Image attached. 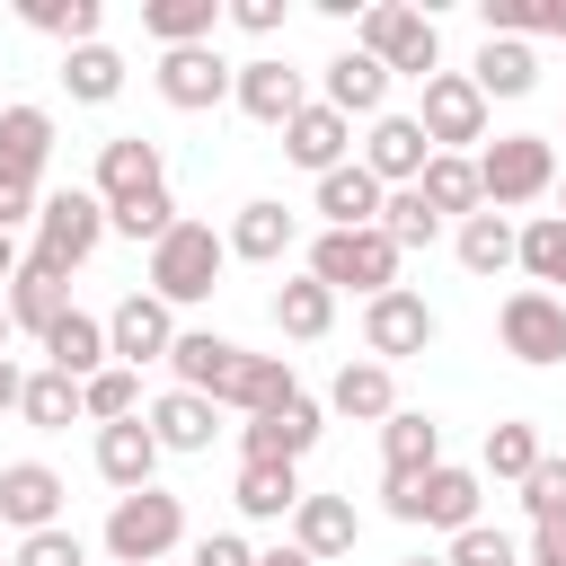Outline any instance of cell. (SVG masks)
<instances>
[{
	"instance_id": "cell-1",
	"label": "cell",
	"mask_w": 566,
	"mask_h": 566,
	"mask_svg": "<svg viewBox=\"0 0 566 566\" xmlns=\"http://www.w3.org/2000/svg\"><path fill=\"white\" fill-rule=\"evenodd\" d=\"M354 53H371L389 80H433V71H442V27H433V9L371 0L363 27H354Z\"/></svg>"
},
{
	"instance_id": "cell-2",
	"label": "cell",
	"mask_w": 566,
	"mask_h": 566,
	"mask_svg": "<svg viewBox=\"0 0 566 566\" xmlns=\"http://www.w3.org/2000/svg\"><path fill=\"white\" fill-rule=\"evenodd\" d=\"M97 239H106V203H97L88 186H62V195L35 203V248H27V265H44L53 283H71V274L97 256Z\"/></svg>"
},
{
	"instance_id": "cell-3",
	"label": "cell",
	"mask_w": 566,
	"mask_h": 566,
	"mask_svg": "<svg viewBox=\"0 0 566 566\" xmlns=\"http://www.w3.org/2000/svg\"><path fill=\"white\" fill-rule=\"evenodd\" d=\"M221 265H230L221 230H212V221H186V212H177V230H168V239L150 248V283H142V292H159L168 310H186V301H212Z\"/></svg>"
},
{
	"instance_id": "cell-4",
	"label": "cell",
	"mask_w": 566,
	"mask_h": 566,
	"mask_svg": "<svg viewBox=\"0 0 566 566\" xmlns=\"http://www.w3.org/2000/svg\"><path fill=\"white\" fill-rule=\"evenodd\" d=\"M548 186H557L548 133H495V142L478 150V195H486V212H522V203H539Z\"/></svg>"
},
{
	"instance_id": "cell-5",
	"label": "cell",
	"mask_w": 566,
	"mask_h": 566,
	"mask_svg": "<svg viewBox=\"0 0 566 566\" xmlns=\"http://www.w3.org/2000/svg\"><path fill=\"white\" fill-rule=\"evenodd\" d=\"M177 539H186V504H177L168 486L115 495V513H106V557H115V566H168Z\"/></svg>"
},
{
	"instance_id": "cell-6",
	"label": "cell",
	"mask_w": 566,
	"mask_h": 566,
	"mask_svg": "<svg viewBox=\"0 0 566 566\" xmlns=\"http://www.w3.org/2000/svg\"><path fill=\"white\" fill-rule=\"evenodd\" d=\"M310 283L380 301V292L398 283V248H389L380 230H318V239H310Z\"/></svg>"
},
{
	"instance_id": "cell-7",
	"label": "cell",
	"mask_w": 566,
	"mask_h": 566,
	"mask_svg": "<svg viewBox=\"0 0 566 566\" xmlns=\"http://www.w3.org/2000/svg\"><path fill=\"white\" fill-rule=\"evenodd\" d=\"M389 495V513L398 522H424V531H469L478 522V495H486V478L478 469H424V478H407V486H380Z\"/></svg>"
},
{
	"instance_id": "cell-8",
	"label": "cell",
	"mask_w": 566,
	"mask_h": 566,
	"mask_svg": "<svg viewBox=\"0 0 566 566\" xmlns=\"http://www.w3.org/2000/svg\"><path fill=\"white\" fill-rule=\"evenodd\" d=\"M433 336H442V318H433V301H424V292L389 283L380 301H363V354H371V363H389V371H398V363H407V354H424Z\"/></svg>"
},
{
	"instance_id": "cell-9",
	"label": "cell",
	"mask_w": 566,
	"mask_h": 566,
	"mask_svg": "<svg viewBox=\"0 0 566 566\" xmlns=\"http://www.w3.org/2000/svg\"><path fill=\"white\" fill-rule=\"evenodd\" d=\"M495 336H504V354L513 363H531V371H548V363H566V292H504V310H495Z\"/></svg>"
},
{
	"instance_id": "cell-10",
	"label": "cell",
	"mask_w": 566,
	"mask_h": 566,
	"mask_svg": "<svg viewBox=\"0 0 566 566\" xmlns=\"http://www.w3.org/2000/svg\"><path fill=\"white\" fill-rule=\"evenodd\" d=\"M318 433H327V407L292 389L283 407H265V416L239 424V460H283V469H301V460L318 451Z\"/></svg>"
},
{
	"instance_id": "cell-11",
	"label": "cell",
	"mask_w": 566,
	"mask_h": 566,
	"mask_svg": "<svg viewBox=\"0 0 566 566\" xmlns=\"http://www.w3.org/2000/svg\"><path fill=\"white\" fill-rule=\"evenodd\" d=\"M168 345H177V310L159 292H124L106 310V363L142 371V363H168Z\"/></svg>"
},
{
	"instance_id": "cell-12",
	"label": "cell",
	"mask_w": 566,
	"mask_h": 566,
	"mask_svg": "<svg viewBox=\"0 0 566 566\" xmlns=\"http://www.w3.org/2000/svg\"><path fill=\"white\" fill-rule=\"evenodd\" d=\"M416 124H424V142H433V150H469V142H486V97L469 88V71H433V80H424Z\"/></svg>"
},
{
	"instance_id": "cell-13",
	"label": "cell",
	"mask_w": 566,
	"mask_h": 566,
	"mask_svg": "<svg viewBox=\"0 0 566 566\" xmlns=\"http://www.w3.org/2000/svg\"><path fill=\"white\" fill-rule=\"evenodd\" d=\"M230 97H239V115H248V124H265V133H283V124L310 106L301 71H292V62H274V53L239 62V71H230Z\"/></svg>"
},
{
	"instance_id": "cell-14",
	"label": "cell",
	"mask_w": 566,
	"mask_h": 566,
	"mask_svg": "<svg viewBox=\"0 0 566 566\" xmlns=\"http://www.w3.org/2000/svg\"><path fill=\"white\" fill-rule=\"evenodd\" d=\"M168 186V159H159V142H142V133H115V142H97V203L115 212V203H142V195H159Z\"/></svg>"
},
{
	"instance_id": "cell-15",
	"label": "cell",
	"mask_w": 566,
	"mask_h": 566,
	"mask_svg": "<svg viewBox=\"0 0 566 566\" xmlns=\"http://www.w3.org/2000/svg\"><path fill=\"white\" fill-rule=\"evenodd\" d=\"M230 71H239V62H221L212 44H177V53H159L150 80H159V97H168L177 115H203V106L230 97Z\"/></svg>"
},
{
	"instance_id": "cell-16",
	"label": "cell",
	"mask_w": 566,
	"mask_h": 566,
	"mask_svg": "<svg viewBox=\"0 0 566 566\" xmlns=\"http://www.w3.org/2000/svg\"><path fill=\"white\" fill-rule=\"evenodd\" d=\"M424 159H433V142H424V124L416 115H371V133H363V168L398 195V186H416L424 177Z\"/></svg>"
},
{
	"instance_id": "cell-17",
	"label": "cell",
	"mask_w": 566,
	"mask_h": 566,
	"mask_svg": "<svg viewBox=\"0 0 566 566\" xmlns=\"http://www.w3.org/2000/svg\"><path fill=\"white\" fill-rule=\"evenodd\" d=\"M239 354H248V345H230V336H212V327H177L168 371H177V389H195V398L221 407V389L239 380Z\"/></svg>"
},
{
	"instance_id": "cell-18",
	"label": "cell",
	"mask_w": 566,
	"mask_h": 566,
	"mask_svg": "<svg viewBox=\"0 0 566 566\" xmlns=\"http://www.w3.org/2000/svg\"><path fill=\"white\" fill-rule=\"evenodd\" d=\"M354 539H363V513H354V495H301V504H292V548H301L310 566H327V557H354Z\"/></svg>"
},
{
	"instance_id": "cell-19",
	"label": "cell",
	"mask_w": 566,
	"mask_h": 566,
	"mask_svg": "<svg viewBox=\"0 0 566 566\" xmlns=\"http://www.w3.org/2000/svg\"><path fill=\"white\" fill-rule=\"evenodd\" d=\"M44 159H53V115L44 106H0V186L35 195L44 186Z\"/></svg>"
},
{
	"instance_id": "cell-20",
	"label": "cell",
	"mask_w": 566,
	"mask_h": 566,
	"mask_svg": "<svg viewBox=\"0 0 566 566\" xmlns=\"http://www.w3.org/2000/svg\"><path fill=\"white\" fill-rule=\"evenodd\" d=\"M345 150H354V124L327 106V97H310L292 124H283V159L292 168H310V177H327V168H345Z\"/></svg>"
},
{
	"instance_id": "cell-21",
	"label": "cell",
	"mask_w": 566,
	"mask_h": 566,
	"mask_svg": "<svg viewBox=\"0 0 566 566\" xmlns=\"http://www.w3.org/2000/svg\"><path fill=\"white\" fill-rule=\"evenodd\" d=\"M424 469H442V424H433L424 407H398V416L380 424V486H407V478H424Z\"/></svg>"
},
{
	"instance_id": "cell-22",
	"label": "cell",
	"mask_w": 566,
	"mask_h": 566,
	"mask_svg": "<svg viewBox=\"0 0 566 566\" xmlns=\"http://www.w3.org/2000/svg\"><path fill=\"white\" fill-rule=\"evenodd\" d=\"M62 495H71V486H62L44 460H9V469H0V522H9V531H53V522H62Z\"/></svg>"
},
{
	"instance_id": "cell-23",
	"label": "cell",
	"mask_w": 566,
	"mask_h": 566,
	"mask_svg": "<svg viewBox=\"0 0 566 566\" xmlns=\"http://www.w3.org/2000/svg\"><path fill=\"white\" fill-rule=\"evenodd\" d=\"M142 424H150V442H159V451H212L221 407H212V398H195V389H159V398L142 407Z\"/></svg>"
},
{
	"instance_id": "cell-24",
	"label": "cell",
	"mask_w": 566,
	"mask_h": 566,
	"mask_svg": "<svg viewBox=\"0 0 566 566\" xmlns=\"http://www.w3.org/2000/svg\"><path fill=\"white\" fill-rule=\"evenodd\" d=\"M327 416H354V424H389L398 416V371L389 363H345L336 380H327Z\"/></svg>"
},
{
	"instance_id": "cell-25",
	"label": "cell",
	"mask_w": 566,
	"mask_h": 566,
	"mask_svg": "<svg viewBox=\"0 0 566 566\" xmlns=\"http://www.w3.org/2000/svg\"><path fill=\"white\" fill-rule=\"evenodd\" d=\"M150 469H159V442H150V424H142V416L97 424V478H106L115 495H142V486H150Z\"/></svg>"
},
{
	"instance_id": "cell-26",
	"label": "cell",
	"mask_w": 566,
	"mask_h": 566,
	"mask_svg": "<svg viewBox=\"0 0 566 566\" xmlns=\"http://www.w3.org/2000/svg\"><path fill=\"white\" fill-rule=\"evenodd\" d=\"M380 195H389V186H380L363 159H345V168L318 177V221H327V230H371V221H380Z\"/></svg>"
},
{
	"instance_id": "cell-27",
	"label": "cell",
	"mask_w": 566,
	"mask_h": 566,
	"mask_svg": "<svg viewBox=\"0 0 566 566\" xmlns=\"http://www.w3.org/2000/svg\"><path fill=\"white\" fill-rule=\"evenodd\" d=\"M44 371H62V380H97V371H106V318L62 310V318L44 327Z\"/></svg>"
},
{
	"instance_id": "cell-28",
	"label": "cell",
	"mask_w": 566,
	"mask_h": 566,
	"mask_svg": "<svg viewBox=\"0 0 566 566\" xmlns=\"http://www.w3.org/2000/svg\"><path fill=\"white\" fill-rule=\"evenodd\" d=\"M469 88H478L486 106H495V97H531V88H539V53L513 44V35H486L478 62H469Z\"/></svg>"
},
{
	"instance_id": "cell-29",
	"label": "cell",
	"mask_w": 566,
	"mask_h": 566,
	"mask_svg": "<svg viewBox=\"0 0 566 566\" xmlns=\"http://www.w3.org/2000/svg\"><path fill=\"white\" fill-rule=\"evenodd\" d=\"M292 230H301V221H292L274 195H256V203H239V221L221 230V248L248 256V265H274V256H292Z\"/></svg>"
},
{
	"instance_id": "cell-30",
	"label": "cell",
	"mask_w": 566,
	"mask_h": 566,
	"mask_svg": "<svg viewBox=\"0 0 566 566\" xmlns=\"http://www.w3.org/2000/svg\"><path fill=\"white\" fill-rule=\"evenodd\" d=\"M416 195H424L442 221L486 212V195H478V159H469V150H433V159H424V177H416Z\"/></svg>"
},
{
	"instance_id": "cell-31",
	"label": "cell",
	"mask_w": 566,
	"mask_h": 566,
	"mask_svg": "<svg viewBox=\"0 0 566 566\" xmlns=\"http://www.w3.org/2000/svg\"><path fill=\"white\" fill-rule=\"evenodd\" d=\"M230 504H239L248 522H292V504H301V469H283V460H239Z\"/></svg>"
},
{
	"instance_id": "cell-32",
	"label": "cell",
	"mask_w": 566,
	"mask_h": 566,
	"mask_svg": "<svg viewBox=\"0 0 566 566\" xmlns=\"http://www.w3.org/2000/svg\"><path fill=\"white\" fill-rule=\"evenodd\" d=\"M327 106L354 124V115H389V71L371 53H336L327 62Z\"/></svg>"
},
{
	"instance_id": "cell-33",
	"label": "cell",
	"mask_w": 566,
	"mask_h": 566,
	"mask_svg": "<svg viewBox=\"0 0 566 566\" xmlns=\"http://www.w3.org/2000/svg\"><path fill=\"white\" fill-rule=\"evenodd\" d=\"M212 27H221V0H142V35H159V53L212 44Z\"/></svg>"
},
{
	"instance_id": "cell-34",
	"label": "cell",
	"mask_w": 566,
	"mask_h": 566,
	"mask_svg": "<svg viewBox=\"0 0 566 566\" xmlns=\"http://www.w3.org/2000/svg\"><path fill=\"white\" fill-rule=\"evenodd\" d=\"M62 88L80 97V106H115L124 97V53L97 35V44H80V53H62Z\"/></svg>"
},
{
	"instance_id": "cell-35",
	"label": "cell",
	"mask_w": 566,
	"mask_h": 566,
	"mask_svg": "<svg viewBox=\"0 0 566 566\" xmlns=\"http://www.w3.org/2000/svg\"><path fill=\"white\" fill-rule=\"evenodd\" d=\"M301 380H292V363L283 354H239V380L221 389V407H239V416H265V407H283Z\"/></svg>"
},
{
	"instance_id": "cell-36",
	"label": "cell",
	"mask_w": 566,
	"mask_h": 566,
	"mask_svg": "<svg viewBox=\"0 0 566 566\" xmlns=\"http://www.w3.org/2000/svg\"><path fill=\"white\" fill-rule=\"evenodd\" d=\"M513 265L531 274V292H557V283H566V221H557V212L522 221V230H513Z\"/></svg>"
},
{
	"instance_id": "cell-37",
	"label": "cell",
	"mask_w": 566,
	"mask_h": 566,
	"mask_svg": "<svg viewBox=\"0 0 566 566\" xmlns=\"http://www.w3.org/2000/svg\"><path fill=\"white\" fill-rule=\"evenodd\" d=\"M18 18H27L35 35H53L62 53L97 44V27H106V9H97V0H18Z\"/></svg>"
},
{
	"instance_id": "cell-38",
	"label": "cell",
	"mask_w": 566,
	"mask_h": 566,
	"mask_svg": "<svg viewBox=\"0 0 566 566\" xmlns=\"http://www.w3.org/2000/svg\"><path fill=\"white\" fill-rule=\"evenodd\" d=\"M0 301H9V327H27V336H44V327H53L62 310H71V292H62V283H53L44 265H18Z\"/></svg>"
},
{
	"instance_id": "cell-39",
	"label": "cell",
	"mask_w": 566,
	"mask_h": 566,
	"mask_svg": "<svg viewBox=\"0 0 566 566\" xmlns=\"http://www.w3.org/2000/svg\"><path fill=\"white\" fill-rule=\"evenodd\" d=\"M274 327H283V336H301V345H310V336H327V327H336V292H327V283H310V274L274 283Z\"/></svg>"
},
{
	"instance_id": "cell-40",
	"label": "cell",
	"mask_w": 566,
	"mask_h": 566,
	"mask_svg": "<svg viewBox=\"0 0 566 566\" xmlns=\"http://www.w3.org/2000/svg\"><path fill=\"white\" fill-rule=\"evenodd\" d=\"M371 230L407 256V248H433V239H442V212H433L416 186H398V195H380V221H371Z\"/></svg>"
},
{
	"instance_id": "cell-41",
	"label": "cell",
	"mask_w": 566,
	"mask_h": 566,
	"mask_svg": "<svg viewBox=\"0 0 566 566\" xmlns=\"http://www.w3.org/2000/svg\"><path fill=\"white\" fill-rule=\"evenodd\" d=\"M80 416H88V424H124V416H142V371L106 363L97 380H80Z\"/></svg>"
},
{
	"instance_id": "cell-42",
	"label": "cell",
	"mask_w": 566,
	"mask_h": 566,
	"mask_svg": "<svg viewBox=\"0 0 566 566\" xmlns=\"http://www.w3.org/2000/svg\"><path fill=\"white\" fill-rule=\"evenodd\" d=\"M18 416H27L35 433H62V424H80V380H62V371H27V398H18Z\"/></svg>"
},
{
	"instance_id": "cell-43",
	"label": "cell",
	"mask_w": 566,
	"mask_h": 566,
	"mask_svg": "<svg viewBox=\"0 0 566 566\" xmlns=\"http://www.w3.org/2000/svg\"><path fill=\"white\" fill-rule=\"evenodd\" d=\"M531 469H539V433H531L522 416L486 424V469H478V478H504V486H522Z\"/></svg>"
},
{
	"instance_id": "cell-44",
	"label": "cell",
	"mask_w": 566,
	"mask_h": 566,
	"mask_svg": "<svg viewBox=\"0 0 566 566\" xmlns=\"http://www.w3.org/2000/svg\"><path fill=\"white\" fill-rule=\"evenodd\" d=\"M460 265L469 274H504L513 265V221L504 212H469L460 221Z\"/></svg>"
},
{
	"instance_id": "cell-45",
	"label": "cell",
	"mask_w": 566,
	"mask_h": 566,
	"mask_svg": "<svg viewBox=\"0 0 566 566\" xmlns=\"http://www.w3.org/2000/svg\"><path fill=\"white\" fill-rule=\"evenodd\" d=\"M106 230H115V239H133V248H159V239L177 230V195L159 186V195H142V203H115V212H106Z\"/></svg>"
},
{
	"instance_id": "cell-46",
	"label": "cell",
	"mask_w": 566,
	"mask_h": 566,
	"mask_svg": "<svg viewBox=\"0 0 566 566\" xmlns=\"http://www.w3.org/2000/svg\"><path fill=\"white\" fill-rule=\"evenodd\" d=\"M442 566H522V539H513V531H495V522H469V531H451Z\"/></svg>"
},
{
	"instance_id": "cell-47",
	"label": "cell",
	"mask_w": 566,
	"mask_h": 566,
	"mask_svg": "<svg viewBox=\"0 0 566 566\" xmlns=\"http://www.w3.org/2000/svg\"><path fill=\"white\" fill-rule=\"evenodd\" d=\"M522 513H531V522H557V513H566V460H557V451H539V469L522 478Z\"/></svg>"
},
{
	"instance_id": "cell-48",
	"label": "cell",
	"mask_w": 566,
	"mask_h": 566,
	"mask_svg": "<svg viewBox=\"0 0 566 566\" xmlns=\"http://www.w3.org/2000/svg\"><path fill=\"white\" fill-rule=\"evenodd\" d=\"M9 566H88V539H80V531H62V522H53V531H27V539H18V557H9Z\"/></svg>"
},
{
	"instance_id": "cell-49",
	"label": "cell",
	"mask_w": 566,
	"mask_h": 566,
	"mask_svg": "<svg viewBox=\"0 0 566 566\" xmlns=\"http://www.w3.org/2000/svg\"><path fill=\"white\" fill-rule=\"evenodd\" d=\"M186 566H256V548L239 539V531H212V539H195V557Z\"/></svg>"
},
{
	"instance_id": "cell-50",
	"label": "cell",
	"mask_w": 566,
	"mask_h": 566,
	"mask_svg": "<svg viewBox=\"0 0 566 566\" xmlns=\"http://www.w3.org/2000/svg\"><path fill=\"white\" fill-rule=\"evenodd\" d=\"M522 566H566V513H557V522H531V548H522Z\"/></svg>"
},
{
	"instance_id": "cell-51",
	"label": "cell",
	"mask_w": 566,
	"mask_h": 566,
	"mask_svg": "<svg viewBox=\"0 0 566 566\" xmlns=\"http://www.w3.org/2000/svg\"><path fill=\"white\" fill-rule=\"evenodd\" d=\"M221 18H230V27H248V35H274V27H283V0H230Z\"/></svg>"
},
{
	"instance_id": "cell-52",
	"label": "cell",
	"mask_w": 566,
	"mask_h": 566,
	"mask_svg": "<svg viewBox=\"0 0 566 566\" xmlns=\"http://www.w3.org/2000/svg\"><path fill=\"white\" fill-rule=\"evenodd\" d=\"M35 203H44V195H18V186H0V230H9V239H18V230H27V221H35Z\"/></svg>"
},
{
	"instance_id": "cell-53",
	"label": "cell",
	"mask_w": 566,
	"mask_h": 566,
	"mask_svg": "<svg viewBox=\"0 0 566 566\" xmlns=\"http://www.w3.org/2000/svg\"><path fill=\"white\" fill-rule=\"evenodd\" d=\"M18 398H27V371L0 354V416H18Z\"/></svg>"
},
{
	"instance_id": "cell-54",
	"label": "cell",
	"mask_w": 566,
	"mask_h": 566,
	"mask_svg": "<svg viewBox=\"0 0 566 566\" xmlns=\"http://www.w3.org/2000/svg\"><path fill=\"white\" fill-rule=\"evenodd\" d=\"M256 566H310V557H301V548L283 539V548H256Z\"/></svg>"
},
{
	"instance_id": "cell-55",
	"label": "cell",
	"mask_w": 566,
	"mask_h": 566,
	"mask_svg": "<svg viewBox=\"0 0 566 566\" xmlns=\"http://www.w3.org/2000/svg\"><path fill=\"white\" fill-rule=\"evenodd\" d=\"M18 265H27V256H18V239H9V230H0V283H9V274H18Z\"/></svg>"
},
{
	"instance_id": "cell-56",
	"label": "cell",
	"mask_w": 566,
	"mask_h": 566,
	"mask_svg": "<svg viewBox=\"0 0 566 566\" xmlns=\"http://www.w3.org/2000/svg\"><path fill=\"white\" fill-rule=\"evenodd\" d=\"M0 345H9V301H0Z\"/></svg>"
},
{
	"instance_id": "cell-57",
	"label": "cell",
	"mask_w": 566,
	"mask_h": 566,
	"mask_svg": "<svg viewBox=\"0 0 566 566\" xmlns=\"http://www.w3.org/2000/svg\"><path fill=\"white\" fill-rule=\"evenodd\" d=\"M557 221H566V177H557Z\"/></svg>"
},
{
	"instance_id": "cell-58",
	"label": "cell",
	"mask_w": 566,
	"mask_h": 566,
	"mask_svg": "<svg viewBox=\"0 0 566 566\" xmlns=\"http://www.w3.org/2000/svg\"><path fill=\"white\" fill-rule=\"evenodd\" d=\"M407 566H442V557H407Z\"/></svg>"
},
{
	"instance_id": "cell-59",
	"label": "cell",
	"mask_w": 566,
	"mask_h": 566,
	"mask_svg": "<svg viewBox=\"0 0 566 566\" xmlns=\"http://www.w3.org/2000/svg\"><path fill=\"white\" fill-rule=\"evenodd\" d=\"M0 566H9V557H0Z\"/></svg>"
}]
</instances>
